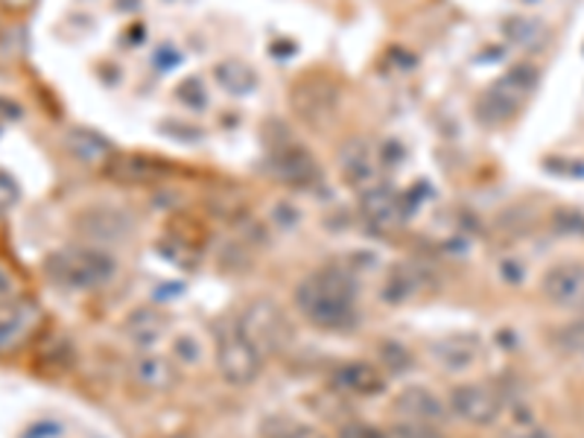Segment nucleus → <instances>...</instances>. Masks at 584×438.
Listing matches in <instances>:
<instances>
[{
  "label": "nucleus",
  "mask_w": 584,
  "mask_h": 438,
  "mask_svg": "<svg viewBox=\"0 0 584 438\" xmlns=\"http://www.w3.org/2000/svg\"><path fill=\"white\" fill-rule=\"evenodd\" d=\"M360 283L348 266H321L299 283L295 307L321 330H348L360 319Z\"/></svg>",
  "instance_id": "1"
},
{
  "label": "nucleus",
  "mask_w": 584,
  "mask_h": 438,
  "mask_svg": "<svg viewBox=\"0 0 584 438\" xmlns=\"http://www.w3.org/2000/svg\"><path fill=\"white\" fill-rule=\"evenodd\" d=\"M45 272L50 283L64 292H94L111 283L118 266L114 257L94 246L59 248L45 260Z\"/></svg>",
  "instance_id": "2"
},
{
  "label": "nucleus",
  "mask_w": 584,
  "mask_h": 438,
  "mask_svg": "<svg viewBox=\"0 0 584 438\" xmlns=\"http://www.w3.org/2000/svg\"><path fill=\"white\" fill-rule=\"evenodd\" d=\"M217 368L231 386L255 384L264 372V354L240 330L238 316L217 321Z\"/></svg>",
  "instance_id": "3"
},
{
  "label": "nucleus",
  "mask_w": 584,
  "mask_h": 438,
  "mask_svg": "<svg viewBox=\"0 0 584 438\" xmlns=\"http://www.w3.org/2000/svg\"><path fill=\"white\" fill-rule=\"evenodd\" d=\"M238 321L240 330L264 354V360L272 354H281L283 348L292 342V325L287 319V313L269 299H255L252 304H246V311L240 313Z\"/></svg>",
  "instance_id": "4"
},
{
  "label": "nucleus",
  "mask_w": 584,
  "mask_h": 438,
  "mask_svg": "<svg viewBox=\"0 0 584 438\" xmlns=\"http://www.w3.org/2000/svg\"><path fill=\"white\" fill-rule=\"evenodd\" d=\"M450 412L459 418L474 424V427H488L506 412V398L500 389L488 384H459L448 398Z\"/></svg>",
  "instance_id": "5"
},
{
  "label": "nucleus",
  "mask_w": 584,
  "mask_h": 438,
  "mask_svg": "<svg viewBox=\"0 0 584 438\" xmlns=\"http://www.w3.org/2000/svg\"><path fill=\"white\" fill-rule=\"evenodd\" d=\"M292 106L299 111V118L313 123V126H321L333 118V111L339 106V88L330 80H321V76H307L304 83L295 85L292 92Z\"/></svg>",
  "instance_id": "6"
},
{
  "label": "nucleus",
  "mask_w": 584,
  "mask_h": 438,
  "mask_svg": "<svg viewBox=\"0 0 584 438\" xmlns=\"http://www.w3.org/2000/svg\"><path fill=\"white\" fill-rule=\"evenodd\" d=\"M330 384L337 392H345L351 398H377L386 392V375L375 363H365V360H348L337 365Z\"/></svg>",
  "instance_id": "7"
},
{
  "label": "nucleus",
  "mask_w": 584,
  "mask_h": 438,
  "mask_svg": "<svg viewBox=\"0 0 584 438\" xmlns=\"http://www.w3.org/2000/svg\"><path fill=\"white\" fill-rule=\"evenodd\" d=\"M483 339L476 333H450V337L438 339L429 348L433 360L450 375H462L467 368H474L483 360Z\"/></svg>",
  "instance_id": "8"
},
{
  "label": "nucleus",
  "mask_w": 584,
  "mask_h": 438,
  "mask_svg": "<svg viewBox=\"0 0 584 438\" xmlns=\"http://www.w3.org/2000/svg\"><path fill=\"white\" fill-rule=\"evenodd\" d=\"M272 170L275 179H281L283 184H292V187H311V184L319 182V165L316 158L299 144H283L272 149Z\"/></svg>",
  "instance_id": "9"
},
{
  "label": "nucleus",
  "mask_w": 584,
  "mask_h": 438,
  "mask_svg": "<svg viewBox=\"0 0 584 438\" xmlns=\"http://www.w3.org/2000/svg\"><path fill=\"white\" fill-rule=\"evenodd\" d=\"M544 295L564 311H582L584 307V266L558 264L544 275Z\"/></svg>",
  "instance_id": "10"
},
{
  "label": "nucleus",
  "mask_w": 584,
  "mask_h": 438,
  "mask_svg": "<svg viewBox=\"0 0 584 438\" xmlns=\"http://www.w3.org/2000/svg\"><path fill=\"white\" fill-rule=\"evenodd\" d=\"M38 319H41V311L29 299H12V302L0 304V354L27 342Z\"/></svg>",
  "instance_id": "11"
},
{
  "label": "nucleus",
  "mask_w": 584,
  "mask_h": 438,
  "mask_svg": "<svg viewBox=\"0 0 584 438\" xmlns=\"http://www.w3.org/2000/svg\"><path fill=\"white\" fill-rule=\"evenodd\" d=\"M360 210L380 231H394L403 222V217H406V205H403L401 196H394L384 184L365 187L360 193Z\"/></svg>",
  "instance_id": "12"
},
{
  "label": "nucleus",
  "mask_w": 584,
  "mask_h": 438,
  "mask_svg": "<svg viewBox=\"0 0 584 438\" xmlns=\"http://www.w3.org/2000/svg\"><path fill=\"white\" fill-rule=\"evenodd\" d=\"M394 410L401 412L406 421H424V424H445L450 406L438 398L427 386H406L398 398H394Z\"/></svg>",
  "instance_id": "13"
},
{
  "label": "nucleus",
  "mask_w": 584,
  "mask_h": 438,
  "mask_svg": "<svg viewBox=\"0 0 584 438\" xmlns=\"http://www.w3.org/2000/svg\"><path fill=\"white\" fill-rule=\"evenodd\" d=\"M427 287V275L421 269L418 264H392L389 272L384 278V302L389 304H406L412 299H418L421 292Z\"/></svg>",
  "instance_id": "14"
},
{
  "label": "nucleus",
  "mask_w": 584,
  "mask_h": 438,
  "mask_svg": "<svg viewBox=\"0 0 584 438\" xmlns=\"http://www.w3.org/2000/svg\"><path fill=\"white\" fill-rule=\"evenodd\" d=\"M64 149H68V156L76 158L83 167H106L111 165V144L102 135H97L94 129H68V135H64Z\"/></svg>",
  "instance_id": "15"
},
{
  "label": "nucleus",
  "mask_w": 584,
  "mask_h": 438,
  "mask_svg": "<svg viewBox=\"0 0 584 438\" xmlns=\"http://www.w3.org/2000/svg\"><path fill=\"white\" fill-rule=\"evenodd\" d=\"M132 377L141 389H149V392H170L175 386V372L173 360H167L161 354H153V351H144L132 360Z\"/></svg>",
  "instance_id": "16"
},
{
  "label": "nucleus",
  "mask_w": 584,
  "mask_h": 438,
  "mask_svg": "<svg viewBox=\"0 0 584 438\" xmlns=\"http://www.w3.org/2000/svg\"><path fill=\"white\" fill-rule=\"evenodd\" d=\"M132 229L126 214H120L114 208H92L85 210L80 217V231L85 238L97 240V243H114V240H123Z\"/></svg>",
  "instance_id": "17"
},
{
  "label": "nucleus",
  "mask_w": 584,
  "mask_h": 438,
  "mask_svg": "<svg viewBox=\"0 0 584 438\" xmlns=\"http://www.w3.org/2000/svg\"><path fill=\"white\" fill-rule=\"evenodd\" d=\"M109 170L114 179H120V182H126V184H149V182H158V179H165V175H170V165L158 161V158H146V156L111 158Z\"/></svg>",
  "instance_id": "18"
},
{
  "label": "nucleus",
  "mask_w": 584,
  "mask_h": 438,
  "mask_svg": "<svg viewBox=\"0 0 584 438\" xmlns=\"http://www.w3.org/2000/svg\"><path fill=\"white\" fill-rule=\"evenodd\" d=\"M375 156L363 141H348L342 149V173L354 187L365 191V187H375Z\"/></svg>",
  "instance_id": "19"
},
{
  "label": "nucleus",
  "mask_w": 584,
  "mask_h": 438,
  "mask_svg": "<svg viewBox=\"0 0 584 438\" xmlns=\"http://www.w3.org/2000/svg\"><path fill=\"white\" fill-rule=\"evenodd\" d=\"M126 337L135 342L137 348H153L158 339L165 337L167 328H170V321H167L165 313L158 311H135L126 319Z\"/></svg>",
  "instance_id": "20"
},
{
  "label": "nucleus",
  "mask_w": 584,
  "mask_h": 438,
  "mask_svg": "<svg viewBox=\"0 0 584 438\" xmlns=\"http://www.w3.org/2000/svg\"><path fill=\"white\" fill-rule=\"evenodd\" d=\"M214 76H217L219 88L234 94V97H246V94H252L257 88V73L246 62H240V59L219 62L214 68Z\"/></svg>",
  "instance_id": "21"
},
{
  "label": "nucleus",
  "mask_w": 584,
  "mask_h": 438,
  "mask_svg": "<svg viewBox=\"0 0 584 438\" xmlns=\"http://www.w3.org/2000/svg\"><path fill=\"white\" fill-rule=\"evenodd\" d=\"M506 36L514 41V45L526 47V50H532V47H538L544 38H547V27L540 24L538 19H509L506 21Z\"/></svg>",
  "instance_id": "22"
},
{
  "label": "nucleus",
  "mask_w": 584,
  "mask_h": 438,
  "mask_svg": "<svg viewBox=\"0 0 584 438\" xmlns=\"http://www.w3.org/2000/svg\"><path fill=\"white\" fill-rule=\"evenodd\" d=\"M266 438H328V436H325V433H319L316 427L299 424V421L275 418L266 424Z\"/></svg>",
  "instance_id": "23"
},
{
  "label": "nucleus",
  "mask_w": 584,
  "mask_h": 438,
  "mask_svg": "<svg viewBox=\"0 0 584 438\" xmlns=\"http://www.w3.org/2000/svg\"><path fill=\"white\" fill-rule=\"evenodd\" d=\"M173 356L179 365H184V368H193V365L202 363L205 348H202V342L196 333H179V337L173 339Z\"/></svg>",
  "instance_id": "24"
},
{
  "label": "nucleus",
  "mask_w": 584,
  "mask_h": 438,
  "mask_svg": "<svg viewBox=\"0 0 584 438\" xmlns=\"http://www.w3.org/2000/svg\"><path fill=\"white\" fill-rule=\"evenodd\" d=\"M394 438H445L438 424H424V421H406L392 427Z\"/></svg>",
  "instance_id": "25"
},
{
  "label": "nucleus",
  "mask_w": 584,
  "mask_h": 438,
  "mask_svg": "<svg viewBox=\"0 0 584 438\" xmlns=\"http://www.w3.org/2000/svg\"><path fill=\"white\" fill-rule=\"evenodd\" d=\"M556 342L564 348L567 354H584V319L564 325L556 333Z\"/></svg>",
  "instance_id": "26"
},
{
  "label": "nucleus",
  "mask_w": 584,
  "mask_h": 438,
  "mask_svg": "<svg viewBox=\"0 0 584 438\" xmlns=\"http://www.w3.org/2000/svg\"><path fill=\"white\" fill-rule=\"evenodd\" d=\"M497 275H500L502 283H509V287H521V283L526 281L530 269H526V264H523L521 257H502L500 266H497Z\"/></svg>",
  "instance_id": "27"
},
{
  "label": "nucleus",
  "mask_w": 584,
  "mask_h": 438,
  "mask_svg": "<svg viewBox=\"0 0 584 438\" xmlns=\"http://www.w3.org/2000/svg\"><path fill=\"white\" fill-rule=\"evenodd\" d=\"M179 100L184 102V106H191V109H205V102H208V94H205V85L196 80V76H191V80H184L182 85H179Z\"/></svg>",
  "instance_id": "28"
},
{
  "label": "nucleus",
  "mask_w": 584,
  "mask_h": 438,
  "mask_svg": "<svg viewBox=\"0 0 584 438\" xmlns=\"http://www.w3.org/2000/svg\"><path fill=\"white\" fill-rule=\"evenodd\" d=\"M502 438H552V436H549L544 427H538V424L532 421L530 412H526V415H521V418L506 429V436Z\"/></svg>",
  "instance_id": "29"
},
{
  "label": "nucleus",
  "mask_w": 584,
  "mask_h": 438,
  "mask_svg": "<svg viewBox=\"0 0 584 438\" xmlns=\"http://www.w3.org/2000/svg\"><path fill=\"white\" fill-rule=\"evenodd\" d=\"M21 199V191H19V184H15V179H12L10 173H3L0 170V217L3 214H10L15 205H19Z\"/></svg>",
  "instance_id": "30"
},
{
  "label": "nucleus",
  "mask_w": 584,
  "mask_h": 438,
  "mask_svg": "<svg viewBox=\"0 0 584 438\" xmlns=\"http://www.w3.org/2000/svg\"><path fill=\"white\" fill-rule=\"evenodd\" d=\"M339 438H392V436H389L384 427L365 424V421H354V424L339 427Z\"/></svg>",
  "instance_id": "31"
},
{
  "label": "nucleus",
  "mask_w": 584,
  "mask_h": 438,
  "mask_svg": "<svg viewBox=\"0 0 584 438\" xmlns=\"http://www.w3.org/2000/svg\"><path fill=\"white\" fill-rule=\"evenodd\" d=\"M556 226L561 231H567V234H579V238H584V217L582 214H573V210H561V214H556Z\"/></svg>",
  "instance_id": "32"
},
{
  "label": "nucleus",
  "mask_w": 584,
  "mask_h": 438,
  "mask_svg": "<svg viewBox=\"0 0 584 438\" xmlns=\"http://www.w3.org/2000/svg\"><path fill=\"white\" fill-rule=\"evenodd\" d=\"M380 354L384 356H392V360H384L386 365H389V368H392V372H403V368H410L412 365V356L406 354V351H401V345H384L380 348Z\"/></svg>",
  "instance_id": "33"
},
{
  "label": "nucleus",
  "mask_w": 584,
  "mask_h": 438,
  "mask_svg": "<svg viewBox=\"0 0 584 438\" xmlns=\"http://www.w3.org/2000/svg\"><path fill=\"white\" fill-rule=\"evenodd\" d=\"M62 436V424H36V427H29V433L24 438H59Z\"/></svg>",
  "instance_id": "34"
},
{
  "label": "nucleus",
  "mask_w": 584,
  "mask_h": 438,
  "mask_svg": "<svg viewBox=\"0 0 584 438\" xmlns=\"http://www.w3.org/2000/svg\"><path fill=\"white\" fill-rule=\"evenodd\" d=\"M182 62V59H179V50H170V47H161V50H158V56H156V68L158 71H170V68H175V64Z\"/></svg>",
  "instance_id": "35"
},
{
  "label": "nucleus",
  "mask_w": 584,
  "mask_h": 438,
  "mask_svg": "<svg viewBox=\"0 0 584 438\" xmlns=\"http://www.w3.org/2000/svg\"><path fill=\"white\" fill-rule=\"evenodd\" d=\"M15 295H12V278L3 269H0V304L12 302Z\"/></svg>",
  "instance_id": "36"
},
{
  "label": "nucleus",
  "mask_w": 584,
  "mask_h": 438,
  "mask_svg": "<svg viewBox=\"0 0 584 438\" xmlns=\"http://www.w3.org/2000/svg\"><path fill=\"white\" fill-rule=\"evenodd\" d=\"M0 3H3V7H10V10H27L33 0H0Z\"/></svg>",
  "instance_id": "37"
},
{
  "label": "nucleus",
  "mask_w": 584,
  "mask_h": 438,
  "mask_svg": "<svg viewBox=\"0 0 584 438\" xmlns=\"http://www.w3.org/2000/svg\"><path fill=\"white\" fill-rule=\"evenodd\" d=\"M167 438H193V436H187V433H179V436H167Z\"/></svg>",
  "instance_id": "38"
}]
</instances>
